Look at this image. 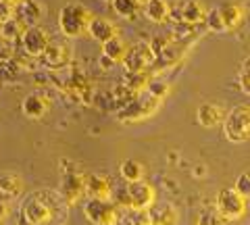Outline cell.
Here are the masks:
<instances>
[{
  "mask_svg": "<svg viewBox=\"0 0 250 225\" xmlns=\"http://www.w3.org/2000/svg\"><path fill=\"white\" fill-rule=\"evenodd\" d=\"M115 205H121L125 208H131L136 213L148 211L156 205V192L148 182H136L119 185L117 192H113Z\"/></svg>",
  "mask_w": 250,
  "mask_h": 225,
  "instance_id": "6da1fadb",
  "label": "cell"
},
{
  "mask_svg": "<svg viewBox=\"0 0 250 225\" xmlns=\"http://www.w3.org/2000/svg\"><path fill=\"white\" fill-rule=\"evenodd\" d=\"M61 194L52 192H36L21 206V215L27 225H48L57 217V206L54 200H59Z\"/></svg>",
  "mask_w": 250,
  "mask_h": 225,
  "instance_id": "7a4b0ae2",
  "label": "cell"
},
{
  "mask_svg": "<svg viewBox=\"0 0 250 225\" xmlns=\"http://www.w3.org/2000/svg\"><path fill=\"white\" fill-rule=\"evenodd\" d=\"M94 19L92 11L83 4H67L59 11V29L65 38H82L88 34V27Z\"/></svg>",
  "mask_w": 250,
  "mask_h": 225,
  "instance_id": "3957f363",
  "label": "cell"
},
{
  "mask_svg": "<svg viewBox=\"0 0 250 225\" xmlns=\"http://www.w3.org/2000/svg\"><path fill=\"white\" fill-rule=\"evenodd\" d=\"M161 108V100H156L148 92H142L136 98H131L129 102H125L119 111H117V121L119 123H142L146 119H150L156 115V111Z\"/></svg>",
  "mask_w": 250,
  "mask_h": 225,
  "instance_id": "277c9868",
  "label": "cell"
},
{
  "mask_svg": "<svg viewBox=\"0 0 250 225\" xmlns=\"http://www.w3.org/2000/svg\"><path fill=\"white\" fill-rule=\"evenodd\" d=\"M223 134L233 144L248 142L250 140V106L248 104L233 106L231 111L225 115Z\"/></svg>",
  "mask_w": 250,
  "mask_h": 225,
  "instance_id": "5b68a950",
  "label": "cell"
},
{
  "mask_svg": "<svg viewBox=\"0 0 250 225\" xmlns=\"http://www.w3.org/2000/svg\"><path fill=\"white\" fill-rule=\"evenodd\" d=\"M83 206V217L92 225H115L121 219L119 206L113 200H98V198H88Z\"/></svg>",
  "mask_w": 250,
  "mask_h": 225,
  "instance_id": "8992f818",
  "label": "cell"
},
{
  "mask_svg": "<svg viewBox=\"0 0 250 225\" xmlns=\"http://www.w3.org/2000/svg\"><path fill=\"white\" fill-rule=\"evenodd\" d=\"M215 208L225 221H236L246 215V198H242L233 188H223L215 198Z\"/></svg>",
  "mask_w": 250,
  "mask_h": 225,
  "instance_id": "52a82bcc",
  "label": "cell"
},
{
  "mask_svg": "<svg viewBox=\"0 0 250 225\" xmlns=\"http://www.w3.org/2000/svg\"><path fill=\"white\" fill-rule=\"evenodd\" d=\"M154 59H156V54H154L152 44L140 40V42L129 46V52H127V57H125L123 65H125V69H127V73L140 75L154 63Z\"/></svg>",
  "mask_w": 250,
  "mask_h": 225,
  "instance_id": "ba28073f",
  "label": "cell"
},
{
  "mask_svg": "<svg viewBox=\"0 0 250 225\" xmlns=\"http://www.w3.org/2000/svg\"><path fill=\"white\" fill-rule=\"evenodd\" d=\"M59 194L62 198V203L67 206H73V205H80L83 196H88L85 192V177L80 173H67L61 177V184H59Z\"/></svg>",
  "mask_w": 250,
  "mask_h": 225,
  "instance_id": "9c48e42d",
  "label": "cell"
},
{
  "mask_svg": "<svg viewBox=\"0 0 250 225\" xmlns=\"http://www.w3.org/2000/svg\"><path fill=\"white\" fill-rule=\"evenodd\" d=\"M52 38L50 34L46 32V29L42 25H31L25 29V34H23L21 38V46L23 50H25L27 57L36 59V57H42V54L46 52V48L50 46Z\"/></svg>",
  "mask_w": 250,
  "mask_h": 225,
  "instance_id": "30bf717a",
  "label": "cell"
},
{
  "mask_svg": "<svg viewBox=\"0 0 250 225\" xmlns=\"http://www.w3.org/2000/svg\"><path fill=\"white\" fill-rule=\"evenodd\" d=\"M219 15H221V21H223V27L225 32H233L242 25V21L246 17V6L238 2V0H228V2H221L217 6Z\"/></svg>",
  "mask_w": 250,
  "mask_h": 225,
  "instance_id": "8fae6325",
  "label": "cell"
},
{
  "mask_svg": "<svg viewBox=\"0 0 250 225\" xmlns=\"http://www.w3.org/2000/svg\"><path fill=\"white\" fill-rule=\"evenodd\" d=\"M50 98L42 94V92H31V94H27L25 98H23L21 102V113L25 115L27 119H42L48 115L50 111Z\"/></svg>",
  "mask_w": 250,
  "mask_h": 225,
  "instance_id": "7c38bea8",
  "label": "cell"
},
{
  "mask_svg": "<svg viewBox=\"0 0 250 225\" xmlns=\"http://www.w3.org/2000/svg\"><path fill=\"white\" fill-rule=\"evenodd\" d=\"M42 61H44V65L50 69H62L71 61V48L67 46V42L52 40L50 46L46 48V52L42 54Z\"/></svg>",
  "mask_w": 250,
  "mask_h": 225,
  "instance_id": "4fadbf2b",
  "label": "cell"
},
{
  "mask_svg": "<svg viewBox=\"0 0 250 225\" xmlns=\"http://www.w3.org/2000/svg\"><path fill=\"white\" fill-rule=\"evenodd\" d=\"M146 213H148V225H177L179 223V211L171 203H156Z\"/></svg>",
  "mask_w": 250,
  "mask_h": 225,
  "instance_id": "5bb4252c",
  "label": "cell"
},
{
  "mask_svg": "<svg viewBox=\"0 0 250 225\" xmlns=\"http://www.w3.org/2000/svg\"><path fill=\"white\" fill-rule=\"evenodd\" d=\"M88 34H90L92 40L104 44V42L119 36V27H117L115 21H111L108 17H96V15H94V19H92L90 27H88Z\"/></svg>",
  "mask_w": 250,
  "mask_h": 225,
  "instance_id": "9a60e30c",
  "label": "cell"
},
{
  "mask_svg": "<svg viewBox=\"0 0 250 225\" xmlns=\"http://www.w3.org/2000/svg\"><path fill=\"white\" fill-rule=\"evenodd\" d=\"M44 15H46V6L40 0H23V2L17 4V17L25 23L27 27L40 25Z\"/></svg>",
  "mask_w": 250,
  "mask_h": 225,
  "instance_id": "2e32d148",
  "label": "cell"
},
{
  "mask_svg": "<svg viewBox=\"0 0 250 225\" xmlns=\"http://www.w3.org/2000/svg\"><path fill=\"white\" fill-rule=\"evenodd\" d=\"M196 121L200 123L202 127H217V125H223L225 121V111L221 104H215V102H205L198 106L196 111Z\"/></svg>",
  "mask_w": 250,
  "mask_h": 225,
  "instance_id": "e0dca14e",
  "label": "cell"
},
{
  "mask_svg": "<svg viewBox=\"0 0 250 225\" xmlns=\"http://www.w3.org/2000/svg\"><path fill=\"white\" fill-rule=\"evenodd\" d=\"M208 9L202 0H186L182 4V11H179V19L186 25H198V23L207 21Z\"/></svg>",
  "mask_w": 250,
  "mask_h": 225,
  "instance_id": "ac0fdd59",
  "label": "cell"
},
{
  "mask_svg": "<svg viewBox=\"0 0 250 225\" xmlns=\"http://www.w3.org/2000/svg\"><path fill=\"white\" fill-rule=\"evenodd\" d=\"M23 177L13 173V171H2L0 173V198L11 203V200L19 198L23 192Z\"/></svg>",
  "mask_w": 250,
  "mask_h": 225,
  "instance_id": "d6986e66",
  "label": "cell"
},
{
  "mask_svg": "<svg viewBox=\"0 0 250 225\" xmlns=\"http://www.w3.org/2000/svg\"><path fill=\"white\" fill-rule=\"evenodd\" d=\"M85 192L90 198H98V200H111L113 198V188L104 175L98 173H90L85 175Z\"/></svg>",
  "mask_w": 250,
  "mask_h": 225,
  "instance_id": "ffe728a7",
  "label": "cell"
},
{
  "mask_svg": "<svg viewBox=\"0 0 250 225\" xmlns=\"http://www.w3.org/2000/svg\"><path fill=\"white\" fill-rule=\"evenodd\" d=\"M127 52H129V44L125 42L121 36H117L113 40L103 44V59L111 61V63H123Z\"/></svg>",
  "mask_w": 250,
  "mask_h": 225,
  "instance_id": "44dd1931",
  "label": "cell"
},
{
  "mask_svg": "<svg viewBox=\"0 0 250 225\" xmlns=\"http://www.w3.org/2000/svg\"><path fill=\"white\" fill-rule=\"evenodd\" d=\"M144 15L152 23H167L171 17V2L169 0H150L144 4Z\"/></svg>",
  "mask_w": 250,
  "mask_h": 225,
  "instance_id": "7402d4cb",
  "label": "cell"
},
{
  "mask_svg": "<svg viewBox=\"0 0 250 225\" xmlns=\"http://www.w3.org/2000/svg\"><path fill=\"white\" fill-rule=\"evenodd\" d=\"M119 173L125 180V184H136V182H144V165L136 159H125L119 167Z\"/></svg>",
  "mask_w": 250,
  "mask_h": 225,
  "instance_id": "603a6c76",
  "label": "cell"
},
{
  "mask_svg": "<svg viewBox=\"0 0 250 225\" xmlns=\"http://www.w3.org/2000/svg\"><path fill=\"white\" fill-rule=\"evenodd\" d=\"M113 6V11L117 13V17H121V19H134L136 15L140 13V4L138 0H113L111 2Z\"/></svg>",
  "mask_w": 250,
  "mask_h": 225,
  "instance_id": "cb8c5ba5",
  "label": "cell"
},
{
  "mask_svg": "<svg viewBox=\"0 0 250 225\" xmlns=\"http://www.w3.org/2000/svg\"><path fill=\"white\" fill-rule=\"evenodd\" d=\"M25 29H27L25 23H23L19 17H15V19H11L9 23H4L2 25V38L4 40H11V42H17V38L19 40L23 38Z\"/></svg>",
  "mask_w": 250,
  "mask_h": 225,
  "instance_id": "d4e9b609",
  "label": "cell"
},
{
  "mask_svg": "<svg viewBox=\"0 0 250 225\" xmlns=\"http://www.w3.org/2000/svg\"><path fill=\"white\" fill-rule=\"evenodd\" d=\"M169 90H171L169 83L165 80H159V77H156V80H150L144 88V92H148V94L154 96L156 100H161V102H163V98L169 96Z\"/></svg>",
  "mask_w": 250,
  "mask_h": 225,
  "instance_id": "484cf974",
  "label": "cell"
},
{
  "mask_svg": "<svg viewBox=\"0 0 250 225\" xmlns=\"http://www.w3.org/2000/svg\"><path fill=\"white\" fill-rule=\"evenodd\" d=\"M225 223H228V221L219 215V211L215 206L202 208L200 215H198V221H196V225H225Z\"/></svg>",
  "mask_w": 250,
  "mask_h": 225,
  "instance_id": "4316f807",
  "label": "cell"
},
{
  "mask_svg": "<svg viewBox=\"0 0 250 225\" xmlns=\"http://www.w3.org/2000/svg\"><path fill=\"white\" fill-rule=\"evenodd\" d=\"M207 27L210 29L213 34H223L225 32V27H223V21H221V15H219L217 11V6L215 9H208V15H207Z\"/></svg>",
  "mask_w": 250,
  "mask_h": 225,
  "instance_id": "83f0119b",
  "label": "cell"
},
{
  "mask_svg": "<svg viewBox=\"0 0 250 225\" xmlns=\"http://www.w3.org/2000/svg\"><path fill=\"white\" fill-rule=\"evenodd\" d=\"M15 17H17V4L6 2V0H0V25L9 23Z\"/></svg>",
  "mask_w": 250,
  "mask_h": 225,
  "instance_id": "f1b7e54d",
  "label": "cell"
},
{
  "mask_svg": "<svg viewBox=\"0 0 250 225\" xmlns=\"http://www.w3.org/2000/svg\"><path fill=\"white\" fill-rule=\"evenodd\" d=\"M233 190H236L242 198L250 200V171L242 173L238 180H236V185H233Z\"/></svg>",
  "mask_w": 250,
  "mask_h": 225,
  "instance_id": "f546056e",
  "label": "cell"
},
{
  "mask_svg": "<svg viewBox=\"0 0 250 225\" xmlns=\"http://www.w3.org/2000/svg\"><path fill=\"white\" fill-rule=\"evenodd\" d=\"M15 54H17V50H15V42L11 40H0V63H11V61L15 59Z\"/></svg>",
  "mask_w": 250,
  "mask_h": 225,
  "instance_id": "4dcf8cb0",
  "label": "cell"
},
{
  "mask_svg": "<svg viewBox=\"0 0 250 225\" xmlns=\"http://www.w3.org/2000/svg\"><path fill=\"white\" fill-rule=\"evenodd\" d=\"M9 215H11V203H6V200L0 198V225L9 219Z\"/></svg>",
  "mask_w": 250,
  "mask_h": 225,
  "instance_id": "1f68e13d",
  "label": "cell"
},
{
  "mask_svg": "<svg viewBox=\"0 0 250 225\" xmlns=\"http://www.w3.org/2000/svg\"><path fill=\"white\" fill-rule=\"evenodd\" d=\"M238 83L242 92H246V94H250V77H238Z\"/></svg>",
  "mask_w": 250,
  "mask_h": 225,
  "instance_id": "d6a6232c",
  "label": "cell"
},
{
  "mask_svg": "<svg viewBox=\"0 0 250 225\" xmlns=\"http://www.w3.org/2000/svg\"><path fill=\"white\" fill-rule=\"evenodd\" d=\"M207 175V167L205 165H196L194 167V177H205Z\"/></svg>",
  "mask_w": 250,
  "mask_h": 225,
  "instance_id": "836d02e7",
  "label": "cell"
},
{
  "mask_svg": "<svg viewBox=\"0 0 250 225\" xmlns=\"http://www.w3.org/2000/svg\"><path fill=\"white\" fill-rule=\"evenodd\" d=\"M115 225H136V219H127V217H121V219L117 221Z\"/></svg>",
  "mask_w": 250,
  "mask_h": 225,
  "instance_id": "e575fe53",
  "label": "cell"
},
{
  "mask_svg": "<svg viewBox=\"0 0 250 225\" xmlns=\"http://www.w3.org/2000/svg\"><path fill=\"white\" fill-rule=\"evenodd\" d=\"M6 2H13V4H19V2H23V0H6Z\"/></svg>",
  "mask_w": 250,
  "mask_h": 225,
  "instance_id": "d590c367",
  "label": "cell"
},
{
  "mask_svg": "<svg viewBox=\"0 0 250 225\" xmlns=\"http://www.w3.org/2000/svg\"><path fill=\"white\" fill-rule=\"evenodd\" d=\"M138 2H140V4H142V6H144V4H148V2H150V0H138Z\"/></svg>",
  "mask_w": 250,
  "mask_h": 225,
  "instance_id": "8d00e7d4",
  "label": "cell"
},
{
  "mask_svg": "<svg viewBox=\"0 0 250 225\" xmlns=\"http://www.w3.org/2000/svg\"><path fill=\"white\" fill-rule=\"evenodd\" d=\"M0 40H2V25H0Z\"/></svg>",
  "mask_w": 250,
  "mask_h": 225,
  "instance_id": "74e56055",
  "label": "cell"
},
{
  "mask_svg": "<svg viewBox=\"0 0 250 225\" xmlns=\"http://www.w3.org/2000/svg\"><path fill=\"white\" fill-rule=\"evenodd\" d=\"M103 2H108V4H111V2H113V0H103Z\"/></svg>",
  "mask_w": 250,
  "mask_h": 225,
  "instance_id": "f35d334b",
  "label": "cell"
},
{
  "mask_svg": "<svg viewBox=\"0 0 250 225\" xmlns=\"http://www.w3.org/2000/svg\"><path fill=\"white\" fill-rule=\"evenodd\" d=\"M184 225H196V223H184Z\"/></svg>",
  "mask_w": 250,
  "mask_h": 225,
  "instance_id": "ab89813d",
  "label": "cell"
},
{
  "mask_svg": "<svg viewBox=\"0 0 250 225\" xmlns=\"http://www.w3.org/2000/svg\"><path fill=\"white\" fill-rule=\"evenodd\" d=\"M246 225H250V223H246Z\"/></svg>",
  "mask_w": 250,
  "mask_h": 225,
  "instance_id": "60d3db41",
  "label": "cell"
}]
</instances>
